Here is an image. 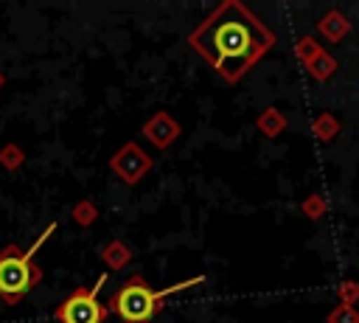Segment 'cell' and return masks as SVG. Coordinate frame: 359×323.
Returning a JSON list of instances; mask_svg holds the SVG:
<instances>
[{"label":"cell","mask_w":359,"mask_h":323,"mask_svg":"<svg viewBox=\"0 0 359 323\" xmlns=\"http://www.w3.org/2000/svg\"><path fill=\"white\" fill-rule=\"evenodd\" d=\"M188 45L224 81L236 84L272 51L275 34L241 0H224L188 34Z\"/></svg>","instance_id":"cell-1"},{"label":"cell","mask_w":359,"mask_h":323,"mask_svg":"<svg viewBox=\"0 0 359 323\" xmlns=\"http://www.w3.org/2000/svg\"><path fill=\"white\" fill-rule=\"evenodd\" d=\"M199 284H205V275H194V278L177 281V284H171V286L154 289L140 272H135V275H129V278L109 295L107 312L115 315L121 323H151V320L160 315L163 303H165L171 295L182 292V289H194V286H199Z\"/></svg>","instance_id":"cell-2"},{"label":"cell","mask_w":359,"mask_h":323,"mask_svg":"<svg viewBox=\"0 0 359 323\" xmlns=\"http://www.w3.org/2000/svg\"><path fill=\"white\" fill-rule=\"evenodd\" d=\"M59 222H48V228L36 236V242L28 250H20L17 244H6L0 250V301L8 306H17L39 281H42V267L34 264L36 250L56 233Z\"/></svg>","instance_id":"cell-3"},{"label":"cell","mask_w":359,"mask_h":323,"mask_svg":"<svg viewBox=\"0 0 359 323\" xmlns=\"http://www.w3.org/2000/svg\"><path fill=\"white\" fill-rule=\"evenodd\" d=\"M109 272H101L93 286H76L59 306H56V320L59 323H104L107 320V306L98 301V292L107 286Z\"/></svg>","instance_id":"cell-4"},{"label":"cell","mask_w":359,"mask_h":323,"mask_svg":"<svg viewBox=\"0 0 359 323\" xmlns=\"http://www.w3.org/2000/svg\"><path fill=\"white\" fill-rule=\"evenodd\" d=\"M109 171H112L121 183L137 185V183L151 171V157H149L135 140H129V143H123V146L109 157Z\"/></svg>","instance_id":"cell-5"},{"label":"cell","mask_w":359,"mask_h":323,"mask_svg":"<svg viewBox=\"0 0 359 323\" xmlns=\"http://www.w3.org/2000/svg\"><path fill=\"white\" fill-rule=\"evenodd\" d=\"M140 132L146 135V140H149L151 146H157V149H168V146L182 135V126H180V121H177L174 115H168L165 110H157L151 118L143 121Z\"/></svg>","instance_id":"cell-6"},{"label":"cell","mask_w":359,"mask_h":323,"mask_svg":"<svg viewBox=\"0 0 359 323\" xmlns=\"http://www.w3.org/2000/svg\"><path fill=\"white\" fill-rule=\"evenodd\" d=\"M317 31L325 37V42H339L351 31V22L345 20V14L339 8H331L325 17L317 20Z\"/></svg>","instance_id":"cell-7"},{"label":"cell","mask_w":359,"mask_h":323,"mask_svg":"<svg viewBox=\"0 0 359 323\" xmlns=\"http://www.w3.org/2000/svg\"><path fill=\"white\" fill-rule=\"evenodd\" d=\"M101 261H104L107 270H123L132 261V247L126 242H121V239H112L101 250Z\"/></svg>","instance_id":"cell-8"},{"label":"cell","mask_w":359,"mask_h":323,"mask_svg":"<svg viewBox=\"0 0 359 323\" xmlns=\"http://www.w3.org/2000/svg\"><path fill=\"white\" fill-rule=\"evenodd\" d=\"M255 126H258L261 135H266V138H278V135L286 129V115H280L275 107H266V110L255 118Z\"/></svg>","instance_id":"cell-9"},{"label":"cell","mask_w":359,"mask_h":323,"mask_svg":"<svg viewBox=\"0 0 359 323\" xmlns=\"http://www.w3.org/2000/svg\"><path fill=\"white\" fill-rule=\"evenodd\" d=\"M306 67H309V73H311L317 81H325V79H331V76L337 73V59L323 48L311 62H306Z\"/></svg>","instance_id":"cell-10"},{"label":"cell","mask_w":359,"mask_h":323,"mask_svg":"<svg viewBox=\"0 0 359 323\" xmlns=\"http://www.w3.org/2000/svg\"><path fill=\"white\" fill-rule=\"evenodd\" d=\"M311 132L317 135V140L328 143V140H334V138L339 135V121H337L331 112H320V115L311 121Z\"/></svg>","instance_id":"cell-11"},{"label":"cell","mask_w":359,"mask_h":323,"mask_svg":"<svg viewBox=\"0 0 359 323\" xmlns=\"http://www.w3.org/2000/svg\"><path fill=\"white\" fill-rule=\"evenodd\" d=\"M22 163H25V154H22V149H20L17 143H6V146L0 149V166H3L6 171H17Z\"/></svg>","instance_id":"cell-12"},{"label":"cell","mask_w":359,"mask_h":323,"mask_svg":"<svg viewBox=\"0 0 359 323\" xmlns=\"http://www.w3.org/2000/svg\"><path fill=\"white\" fill-rule=\"evenodd\" d=\"M70 216H73V222H79L81 228H90V225L95 222V216H98V208H95L90 199H81V202L73 205Z\"/></svg>","instance_id":"cell-13"},{"label":"cell","mask_w":359,"mask_h":323,"mask_svg":"<svg viewBox=\"0 0 359 323\" xmlns=\"http://www.w3.org/2000/svg\"><path fill=\"white\" fill-rule=\"evenodd\" d=\"M325 323H359V312H356V306L337 303V306L331 309V315L325 317Z\"/></svg>","instance_id":"cell-14"},{"label":"cell","mask_w":359,"mask_h":323,"mask_svg":"<svg viewBox=\"0 0 359 323\" xmlns=\"http://www.w3.org/2000/svg\"><path fill=\"white\" fill-rule=\"evenodd\" d=\"M323 51V45H317V39L314 37H303V39H297V45H294V53H297V59L306 65V62H311L317 53Z\"/></svg>","instance_id":"cell-15"},{"label":"cell","mask_w":359,"mask_h":323,"mask_svg":"<svg viewBox=\"0 0 359 323\" xmlns=\"http://www.w3.org/2000/svg\"><path fill=\"white\" fill-rule=\"evenodd\" d=\"M337 295H339V303L353 306V303L359 301V284H356V281H342V284L337 286Z\"/></svg>","instance_id":"cell-16"},{"label":"cell","mask_w":359,"mask_h":323,"mask_svg":"<svg viewBox=\"0 0 359 323\" xmlns=\"http://www.w3.org/2000/svg\"><path fill=\"white\" fill-rule=\"evenodd\" d=\"M303 213H306L309 219H320V216L325 213V202H323V197H320V194H311V197L303 202Z\"/></svg>","instance_id":"cell-17"},{"label":"cell","mask_w":359,"mask_h":323,"mask_svg":"<svg viewBox=\"0 0 359 323\" xmlns=\"http://www.w3.org/2000/svg\"><path fill=\"white\" fill-rule=\"evenodd\" d=\"M3 81H6V79H3V73H0V87H3Z\"/></svg>","instance_id":"cell-18"}]
</instances>
